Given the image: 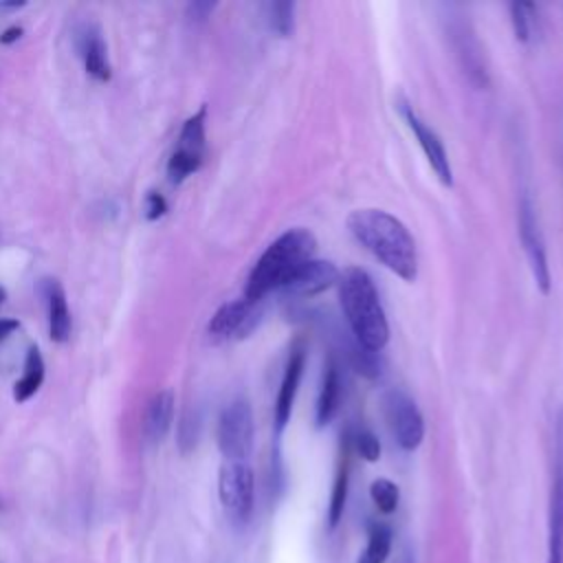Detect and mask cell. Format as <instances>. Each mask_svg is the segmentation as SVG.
<instances>
[{
	"instance_id": "7a4b0ae2",
	"label": "cell",
	"mask_w": 563,
	"mask_h": 563,
	"mask_svg": "<svg viewBox=\"0 0 563 563\" xmlns=\"http://www.w3.org/2000/svg\"><path fill=\"white\" fill-rule=\"evenodd\" d=\"M336 290L352 336L367 350L380 352L389 341V323L372 277L358 266H347L339 273Z\"/></svg>"
},
{
	"instance_id": "5b68a950",
	"label": "cell",
	"mask_w": 563,
	"mask_h": 563,
	"mask_svg": "<svg viewBox=\"0 0 563 563\" xmlns=\"http://www.w3.org/2000/svg\"><path fill=\"white\" fill-rule=\"evenodd\" d=\"M218 497L233 523H246L253 512L255 479L246 462H224L218 473Z\"/></svg>"
},
{
	"instance_id": "4dcf8cb0",
	"label": "cell",
	"mask_w": 563,
	"mask_h": 563,
	"mask_svg": "<svg viewBox=\"0 0 563 563\" xmlns=\"http://www.w3.org/2000/svg\"><path fill=\"white\" fill-rule=\"evenodd\" d=\"M20 35H22V29H20V26H9V29L0 35V42H2V44H11V42H15Z\"/></svg>"
},
{
	"instance_id": "5bb4252c",
	"label": "cell",
	"mask_w": 563,
	"mask_h": 563,
	"mask_svg": "<svg viewBox=\"0 0 563 563\" xmlns=\"http://www.w3.org/2000/svg\"><path fill=\"white\" fill-rule=\"evenodd\" d=\"M44 297L48 312V334L55 343H64L70 336V310L62 284L57 279H46Z\"/></svg>"
},
{
	"instance_id": "836d02e7",
	"label": "cell",
	"mask_w": 563,
	"mask_h": 563,
	"mask_svg": "<svg viewBox=\"0 0 563 563\" xmlns=\"http://www.w3.org/2000/svg\"><path fill=\"white\" fill-rule=\"evenodd\" d=\"M4 297H7V292H4V288H2V286H0V303H2V301H4Z\"/></svg>"
},
{
	"instance_id": "4fadbf2b",
	"label": "cell",
	"mask_w": 563,
	"mask_h": 563,
	"mask_svg": "<svg viewBox=\"0 0 563 563\" xmlns=\"http://www.w3.org/2000/svg\"><path fill=\"white\" fill-rule=\"evenodd\" d=\"M75 46L79 51V57L88 70L90 77L97 81L110 79V62H108V48L101 37V31L92 22H81L75 31Z\"/></svg>"
},
{
	"instance_id": "30bf717a",
	"label": "cell",
	"mask_w": 563,
	"mask_h": 563,
	"mask_svg": "<svg viewBox=\"0 0 563 563\" xmlns=\"http://www.w3.org/2000/svg\"><path fill=\"white\" fill-rule=\"evenodd\" d=\"M545 563H563V438H559L554 468H552Z\"/></svg>"
},
{
	"instance_id": "4316f807",
	"label": "cell",
	"mask_w": 563,
	"mask_h": 563,
	"mask_svg": "<svg viewBox=\"0 0 563 563\" xmlns=\"http://www.w3.org/2000/svg\"><path fill=\"white\" fill-rule=\"evenodd\" d=\"M198 435H200V416L196 411H185L183 418H180V424H178V444H180V451H191L198 442Z\"/></svg>"
},
{
	"instance_id": "ac0fdd59",
	"label": "cell",
	"mask_w": 563,
	"mask_h": 563,
	"mask_svg": "<svg viewBox=\"0 0 563 563\" xmlns=\"http://www.w3.org/2000/svg\"><path fill=\"white\" fill-rule=\"evenodd\" d=\"M347 486H350V444L347 440H343V455L336 468V477L332 484V493H330V504H328V526L336 528V523L343 517V508H345V499H347Z\"/></svg>"
},
{
	"instance_id": "8fae6325",
	"label": "cell",
	"mask_w": 563,
	"mask_h": 563,
	"mask_svg": "<svg viewBox=\"0 0 563 563\" xmlns=\"http://www.w3.org/2000/svg\"><path fill=\"white\" fill-rule=\"evenodd\" d=\"M303 365H306V352H303L301 345H297L290 352V358L286 363V369H284V376H282V383H279L277 400H275V411H273L275 438H279L284 433L286 424L290 422V413H292V405H295V398H297Z\"/></svg>"
},
{
	"instance_id": "277c9868",
	"label": "cell",
	"mask_w": 563,
	"mask_h": 563,
	"mask_svg": "<svg viewBox=\"0 0 563 563\" xmlns=\"http://www.w3.org/2000/svg\"><path fill=\"white\" fill-rule=\"evenodd\" d=\"M253 411L249 400H231L218 418V446L227 462H246L253 449Z\"/></svg>"
},
{
	"instance_id": "d4e9b609",
	"label": "cell",
	"mask_w": 563,
	"mask_h": 563,
	"mask_svg": "<svg viewBox=\"0 0 563 563\" xmlns=\"http://www.w3.org/2000/svg\"><path fill=\"white\" fill-rule=\"evenodd\" d=\"M508 11H510V22H512L515 37L519 42H523V44L530 42V37H532V11H534V4H530V2H510Z\"/></svg>"
},
{
	"instance_id": "484cf974",
	"label": "cell",
	"mask_w": 563,
	"mask_h": 563,
	"mask_svg": "<svg viewBox=\"0 0 563 563\" xmlns=\"http://www.w3.org/2000/svg\"><path fill=\"white\" fill-rule=\"evenodd\" d=\"M202 165V158L200 156H191V154H185V152H178L174 150L169 163H167V176L174 185L183 183L189 174H194L198 167Z\"/></svg>"
},
{
	"instance_id": "7c38bea8",
	"label": "cell",
	"mask_w": 563,
	"mask_h": 563,
	"mask_svg": "<svg viewBox=\"0 0 563 563\" xmlns=\"http://www.w3.org/2000/svg\"><path fill=\"white\" fill-rule=\"evenodd\" d=\"M339 268L328 262V260H310L306 262L284 286L282 290L290 292L292 297H314L323 290H328L330 286H334L339 282Z\"/></svg>"
},
{
	"instance_id": "f1b7e54d",
	"label": "cell",
	"mask_w": 563,
	"mask_h": 563,
	"mask_svg": "<svg viewBox=\"0 0 563 563\" xmlns=\"http://www.w3.org/2000/svg\"><path fill=\"white\" fill-rule=\"evenodd\" d=\"M213 9H216V2H194L189 4V15L194 20H207Z\"/></svg>"
},
{
	"instance_id": "7402d4cb",
	"label": "cell",
	"mask_w": 563,
	"mask_h": 563,
	"mask_svg": "<svg viewBox=\"0 0 563 563\" xmlns=\"http://www.w3.org/2000/svg\"><path fill=\"white\" fill-rule=\"evenodd\" d=\"M295 9L297 4L295 2H288V0H282V2H266L264 4V11H266V20H268V26L282 35V37H288L295 29Z\"/></svg>"
},
{
	"instance_id": "cb8c5ba5",
	"label": "cell",
	"mask_w": 563,
	"mask_h": 563,
	"mask_svg": "<svg viewBox=\"0 0 563 563\" xmlns=\"http://www.w3.org/2000/svg\"><path fill=\"white\" fill-rule=\"evenodd\" d=\"M369 497L374 501V506L383 512V515H391L398 508V499H400V490L391 479L378 477L372 482L369 486Z\"/></svg>"
},
{
	"instance_id": "d6a6232c",
	"label": "cell",
	"mask_w": 563,
	"mask_h": 563,
	"mask_svg": "<svg viewBox=\"0 0 563 563\" xmlns=\"http://www.w3.org/2000/svg\"><path fill=\"white\" fill-rule=\"evenodd\" d=\"M2 9H18V7H24V2H0Z\"/></svg>"
},
{
	"instance_id": "83f0119b",
	"label": "cell",
	"mask_w": 563,
	"mask_h": 563,
	"mask_svg": "<svg viewBox=\"0 0 563 563\" xmlns=\"http://www.w3.org/2000/svg\"><path fill=\"white\" fill-rule=\"evenodd\" d=\"M165 211H167L165 198H163L161 194L150 191L147 198H145V218H147V220H158Z\"/></svg>"
},
{
	"instance_id": "52a82bcc",
	"label": "cell",
	"mask_w": 563,
	"mask_h": 563,
	"mask_svg": "<svg viewBox=\"0 0 563 563\" xmlns=\"http://www.w3.org/2000/svg\"><path fill=\"white\" fill-rule=\"evenodd\" d=\"M519 238L534 277L537 288L548 295L552 286V275H550V264H548V251L543 242V233L534 213V205L528 196L519 200Z\"/></svg>"
},
{
	"instance_id": "2e32d148",
	"label": "cell",
	"mask_w": 563,
	"mask_h": 563,
	"mask_svg": "<svg viewBox=\"0 0 563 563\" xmlns=\"http://www.w3.org/2000/svg\"><path fill=\"white\" fill-rule=\"evenodd\" d=\"M174 420V394L169 389H163L154 394L150 400L147 413H145V435L150 442H161Z\"/></svg>"
},
{
	"instance_id": "ba28073f",
	"label": "cell",
	"mask_w": 563,
	"mask_h": 563,
	"mask_svg": "<svg viewBox=\"0 0 563 563\" xmlns=\"http://www.w3.org/2000/svg\"><path fill=\"white\" fill-rule=\"evenodd\" d=\"M260 301H249L244 297L227 301L213 312L209 321V334L218 341L244 339L260 323Z\"/></svg>"
},
{
	"instance_id": "f546056e",
	"label": "cell",
	"mask_w": 563,
	"mask_h": 563,
	"mask_svg": "<svg viewBox=\"0 0 563 563\" xmlns=\"http://www.w3.org/2000/svg\"><path fill=\"white\" fill-rule=\"evenodd\" d=\"M20 328L18 319H0V341H4L9 334H13Z\"/></svg>"
},
{
	"instance_id": "1f68e13d",
	"label": "cell",
	"mask_w": 563,
	"mask_h": 563,
	"mask_svg": "<svg viewBox=\"0 0 563 563\" xmlns=\"http://www.w3.org/2000/svg\"><path fill=\"white\" fill-rule=\"evenodd\" d=\"M396 563H413V554L409 552V550H402L400 554H398V559H396Z\"/></svg>"
},
{
	"instance_id": "3957f363",
	"label": "cell",
	"mask_w": 563,
	"mask_h": 563,
	"mask_svg": "<svg viewBox=\"0 0 563 563\" xmlns=\"http://www.w3.org/2000/svg\"><path fill=\"white\" fill-rule=\"evenodd\" d=\"M314 251L317 240L308 229L297 227L282 233L255 262L244 286V299L262 301L264 295L282 288L306 262L314 257Z\"/></svg>"
},
{
	"instance_id": "ffe728a7",
	"label": "cell",
	"mask_w": 563,
	"mask_h": 563,
	"mask_svg": "<svg viewBox=\"0 0 563 563\" xmlns=\"http://www.w3.org/2000/svg\"><path fill=\"white\" fill-rule=\"evenodd\" d=\"M345 356L350 361V365L363 374L365 378H376L380 374V358L378 352L367 350L365 345H361L354 336L345 339Z\"/></svg>"
},
{
	"instance_id": "9c48e42d",
	"label": "cell",
	"mask_w": 563,
	"mask_h": 563,
	"mask_svg": "<svg viewBox=\"0 0 563 563\" xmlns=\"http://www.w3.org/2000/svg\"><path fill=\"white\" fill-rule=\"evenodd\" d=\"M400 114L405 117L409 130L413 132L420 150L424 152L431 169L435 172V176L442 180V185H451L453 183V169H451V161H449V154L444 150V143L442 139L433 132V128H429L420 117L418 112L413 110V106H409L407 101L400 103Z\"/></svg>"
},
{
	"instance_id": "603a6c76",
	"label": "cell",
	"mask_w": 563,
	"mask_h": 563,
	"mask_svg": "<svg viewBox=\"0 0 563 563\" xmlns=\"http://www.w3.org/2000/svg\"><path fill=\"white\" fill-rule=\"evenodd\" d=\"M350 451H356L365 462H376L380 457V442L367 427H358L345 435Z\"/></svg>"
},
{
	"instance_id": "6da1fadb",
	"label": "cell",
	"mask_w": 563,
	"mask_h": 563,
	"mask_svg": "<svg viewBox=\"0 0 563 563\" xmlns=\"http://www.w3.org/2000/svg\"><path fill=\"white\" fill-rule=\"evenodd\" d=\"M347 229L352 238L369 251L385 268L405 282H413L418 275V251L409 229L391 213L383 209H356L347 216Z\"/></svg>"
},
{
	"instance_id": "e0dca14e",
	"label": "cell",
	"mask_w": 563,
	"mask_h": 563,
	"mask_svg": "<svg viewBox=\"0 0 563 563\" xmlns=\"http://www.w3.org/2000/svg\"><path fill=\"white\" fill-rule=\"evenodd\" d=\"M44 383V358L35 345L29 347L26 358H24V372L22 378L15 380L13 385V400L26 402Z\"/></svg>"
},
{
	"instance_id": "44dd1931",
	"label": "cell",
	"mask_w": 563,
	"mask_h": 563,
	"mask_svg": "<svg viewBox=\"0 0 563 563\" xmlns=\"http://www.w3.org/2000/svg\"><path fill=\"white\" fill-rule=\"evenodd\" d=\"M391 550V530L383 523H374L367 534V545L356 563H385Z\"/></svg>"
},
{
	"instance_id": "d6986e66",
	"label": "cell",
	"mask_w": 563,
	"mask_h": 563,
	"mask_svg": "<svg viewBox=\"0 0 563 563\" xmlns=\"http://www.w3.org/2000/svg\"><path fill=\"white\" fill-rule=\"evenodd\" d=\"M205 121H207V108L202 106L198 112H194L180 130L178 136V152L191 154V156H200L205 154Z\"/></svg>"
},
{
	"instance_id": "9a60e30c",
	"label": "cell",
	"mask_w": 563,
	"mask_h": 563,
	"mask_svg": "<svg viewBox=\"0 0 563 563\" xmlns=\"http://www.w3.org/2000/svg\"><path fill=\"white\" fill-rule=\"evenodd\" d=\"M339 394H341V378H339V365L334 358H328L323 365L321 374V387L317 396V409H314V420L317 427H325L339 407Z\"/></svg>"
},
{
	"instance_id": "8992f818",
	"label": "cell",
	"mask_w": 563,
	"mask_h": 563,
	"mask_svg": "<svg viewBox=\"0 0 563 563\" xmlns=\"http://www.w3.org/2000/svg\"><path fill=\"white\" fill-rule=\"evenodd\" d=\"M383 413L400 449L413 451L420 446L424 438V420L411 396H407L398 387L387 389L383 394Z\"/></svg>"
}]
</instances>
